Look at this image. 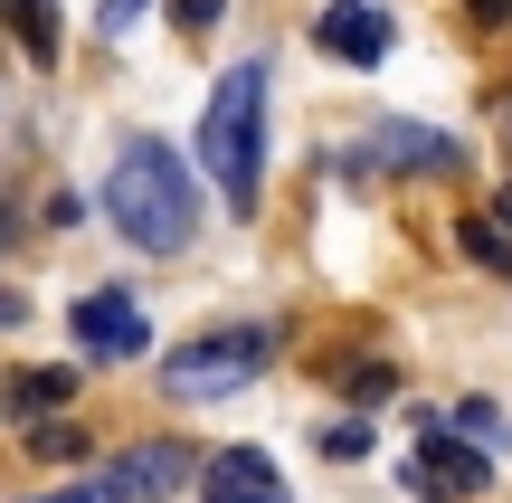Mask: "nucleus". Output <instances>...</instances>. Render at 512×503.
Listing matches in <instances>:
<instances>
[{
	"label": "nucleus",
	"mask_w": 512,
	"mask_h": 503,
	"mask_svg": "<svg viewBox=\"0 0 512 503\" xmlns=\"http://www.w3.org/2000/svg\"><path fill=\"white\" fill-rule=\"evenodd\" d=\"M219 10H228V0H171V19H181V29H219Z\"/></svg>",
	"instance_id": "16"
},
{
	"label": "nucleus",
	"mask_w": 512,
	"mask_h": 503,
	"mask_svg": "<svg viewBox=\"0 0 512 503\" xmlns=\"http://www.w3.org/2000/svg\"><path fill=\"white\" fill-rule=\"evenodd\" d=\"M76 342H86V361H143L152 323H143V304H133L124 285H95V295L76 304Z\"/></svg>",
	"instance_id": "7"
},
{
	"label": "nucleus",
	"mask_w": 512,
	"mask_h": 503,
	"mask_svg": "<svg viewBox=\"0 0 512 503\" xmlns=\"http://www.w3.org/2000/svg\"><path fill=\"white\" fill-rule=\"evenodd\" d=\"M313 447H323L332 466H351V456H370V428L361 418H332V428H313Z\"/></svg>",
	"instance_id": "13"
},
{
	"label": "nucleus",
	"mask_w": 512,
	"mask_h": 503,
	"mask_svg": "<svg viewBox=\"0 0 512 503\" xmlns=\"http://www.w3.org/2000/svg\"><path fill=\"white\" fill-rule=\"evenodd\" d=\"M29 503H95V494H86V485H76V494H29Z\"/></svg>",
	"instance_id": "17"
},
{
	"label": "nucleus",
	"mask_w": 512,
	"mask_h": 503,
	"mask_svg": "<svg viewBox=\"0 0 512 503\" xmlns=\"http://www.w3.org/2000/svg\"><path fill=\"white\" fill-rule=\"evenodd\" d=\"M503 10H512V0H503Z\"/></svg>",
	"instance_id": "20"
},
{
	"label": "nucleus",
	"mask_w": 512,
	"mask_h": 503,
	"mask_svg": "<svg viewBox=\"0 0 512 503\" xmlns=\"http://www.w3.org/2000/svg\"><path fill=\"white\" fill-rule=\"evenodd\" d=\"M408 485H418V494H437V503H465V494H484V485H494V466H484V447H465V437H446L437 418H427L418 456H408Z\"/></svg>",
	"instance_id": "6"
},
{
	"label": "nucleus",
	"mask_w": 512,
	"mask_h": 503,
	"mask_svg": "<svg viewBox=\"0 0 512 503\" xmlns=\"http://www.w3.org/2000/svg\"><path fill=\"white\" fill-rule=\"evenodd\" d=\"M494 219H503V228H512V190H503V209H494Z\"/></svg>",
	"instance_id": "18"
},
{
	"label": "nucleus",
	"mask_w": 512,
	"mask_h": 503,
	"mask_svg": "<svg viewBox=\"0 0 512 503\" xmlns=\"http://www.w3.org/2000/svg\"><path fill=\"white\" fill-rule=\"evenodd\" d=\"M0 29H10L38 67H57V0H0Z\"/></svg>",
	"instance_id": "11"
},
{
	"label": "nucleus",
	"mask_w": 512,
	"mask_h": 503,
	"mask_svg": "<svg viewBox=\"0 0 512 503\" xmlns=\"http://www.w3.org/2000/svg\"><path fill=\"white\" fill-rule=\"evenodd\" d=\"M361 10H380V0H361Z\"/></svg>",
	"instance_id": "19"
},
{
	"label": "nucleus",
	"mask_w": 512,
	"mask_h": 503,
	"mask_svg": "<svg viewBox=\"0 0 512 503\" xmlns=\"http://www.w3.org/2000/svg\"><path fill=\"white\" fill-rule=\"evenodd\" d=\"M313 38H323V57H342V67H380L389 57V19L361 10V0H332V10L313 19Z\"/></svg>",
	"instance_id": "9"
},
{
	"label": "nucleus",
	"mask_w": 512,
	"mask_h": 503,
	"mask_svg": "<svg viewBox=\"0 0 512 503\" xmlns=\"http://www.w3.org/2000/svg\"><path fill=\"white\" fill-rule=\"evenodd\" d=\"M200 485H209V503H294L266 447H219V456L200 466Z\"/></svg>",
	"instance_id": "8"
},
{
	"label": "nucleus",
	"mask_w": 512,
	"mask_h": 503,
	"mask_svg": "<svg viewBox=\"0 0 512 503\" xmlns=\"http://www.w3.org/2000/svg\"><path fill=\"white\" fill-rule=\"evenodd\" d=\"M105 219L124 228L143 257H181V247L200 238V181H190V162L162 143V133H133V143L114 152V171H105Z\"/></svg>",
	"instance_id": "1"
},
{
	"label": "nucleus",
	"mask_w": 512,
	"mask_h": 503,
	"mask_svg": "<svg viewBox=\"0 0 512 503\" xmlns=\"http://www.w3.org/2000/svg\"><path fill=\"white\" fill-rule=\"evenodd\" d=\"M67 399H76V371H10L0 409H10V418H57Z\"/></svg>",
	"instance_id": "10"
},
{
	"label": "nucleus",
	"mask_w": 512,
	"mask_h": 503,
	"mask_svg": "<svg viewBox=\"0 0 512 503\" xmlns=\"http://www.w3.org/2000/svg\"><path fill=\"white\" fill-rule=\"evenodd\" d=\"M133 19H143V0H95V29H105V38H124Z\"/></svg>",
	"instance_id": "15"
},
{
	"label": "nucleus",
	"mask_w": 512,
	"mask_h": 503,
	"mask_svg": "<svg viewBox=\"0 0 512 503\" xmlns=\"http://www.w3.org/2000/svg\"><path fill=\"white\" fill-rule=\"evenodd\" d=\"M456 247H465V257H475V266H494V276H512V228L494 219V209H465Z\"/></svg>",
	"instance_id": "12"
},
{
	"label": "nucleus",
	"mask_w": 512,
	"mask_h": 503,
	"mask_svg": "<svg viewBox=\"0 0 512 503\" xmlns=\"http://www.w3.org/2000/svg\"><path fill=\"white\" fill-rule=\"evenodd\" d=\"M200 171L228 209H256V181H266V67H228L209 86V114H200Z\"/></svg>",
	"instance_id": "2"
},
{
	"label": "nucleus",
	"mask_w": 512,
	"mask_h": 503,
	"mask_svg": "<svg viewBox=\"0 0 512 503\" xmlns=\"http://www.w3.org/2000/svg\"><path fill=\"white\" fill-rule=\"evenodd\" d=\"M342 171H465V143H456V133H437V124L389 114L361 152H342Z\"/></svg>",
	"instance_id": "4"
},
{
	"label": "nucleus",
	"mask_w": 512,
	"mask_h": 503,
	"mask_svg": "<svg viewBox=\"0 0 512 503\" xmlns=\"http://www.w3.org/2000/svg\"><path fill=\"white\" fill-rule=\"evenodd\" d=\"M29 447H38V456H86V428H76V418H57V428H38Z\"/></svg>",
	"instance_id": "14"
},
{
	"label": "nucleus",
	"mask_w": 512,
	"mask_h": 503,
	"mask_svg": "<svg viewBox=\"0 0 512 503\" xmlns=\"http://www.w3.org/2000/svg\"><path fill=\"white\" fill-rule=\"evenodd\" d=\"M181 466H190V447H181V437H152V447L105 456V466L86 475V494H95V503H162L171 485H181Z\"/></svg>",
	"instance_id": "5"
},
{
	"label": "nucleus",
	"mask_w": 512,
	"mask_h": 503,
	"mask_svg": "<svg viewBox=\"0 0 512 503\" xmlns=\"http://www.w3.org/2000/svg\"><path fill=\"white\" fill-rule=\"evenodd\" d=\"M266 361H275V333H266V323H228V333L181 342V352L162 361V380H171V399H228V390H247Z\"/></svg>",
	"instance_id": "3"
}]
</instances>
